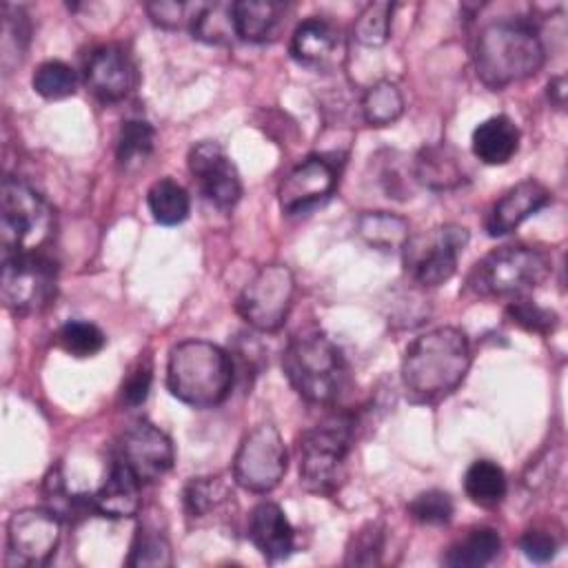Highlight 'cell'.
Instances as JSON below:
<instances>
[{"mask_svg":"<svg viewBox=\"0 0 568 568\" xmlns=\"http://www.w3.org/2000/svg\"><path fill=\"white\" fill-rule=\"evenodd\" d=\"M519 140H521V133L515 120L499 113V115L486 118L475 126L470 146L477 160L490 166H499L513 160V155L519 149Z\"/></svg>","mask_w":568,"mask_h":568,"instance_id":"cell-21","label":"cell"},{"mask_svg":"<svg viewBox=\"0 0 568 568\" xmlns=\"http://www.w3.org/2000/svg\"><path fill=\"white\" fill-rule=\"evenodd\" d=\"M550 268V257L541 248L513 244L486 253L466 282L481 297H524L546 282Z\"/></svg>","mask_w":568,"mask_h":568,"instance_id":"cell-6","label":"cell"},{"mask_svg":"<svg viewBox=\"0 0 568 568\" xmlns=\"http://www.w3.org/2000/svg\"><path fill=\"white\" fill-rule=\"evenodd\" d=\"M295 277L284 264L262 266L237 297L240 317L262 333L277 331L293 306Z\"/></svg>","mask_w":568,"mask_h":568,"instance_id":"cell-10","label":"cell"},{"mask_svg":"<svg viewBox=\"0 0 568 568\" xmlns=\"http://www.w3.org/2000/svg\"><path fill=\"white\" fill-rule=\"evenodd\" d=\"M284 4L271 0H240L233 2L235 36L246 42H268L282 27Z\"/></svg>","mask_w":568,"mask_h":568,"instance_id":"cell-22","label":"cell"},{"mask_svg":"<svg viewBox=\"0 0 568 568\" xmlns=\"http://www.w3.org/2000/svg\"><path fill=\"white\" fill-rule=\"evenodd\" d=\"M359 235L375 248L379 251H395L406 244L408 235V222L399 215L386 213V211H375V213H364L357 222Z\"/></svg>","mask_w":568,"mask_h":568,"instance_id":"cell-29","label":"cell"},{"mask_svg":"<svg viewBox=\"0 0 568 568\" xmlns=\"http://www.w3.org/2000/svg\"><path fill=\"white\" fill-rule=\"evenodd\" d=\"M60 544V517L49 508H22L7 521V566H44Z\"/></svg>","mask_w":568,"mask_h":568,"instance_id":"cell-12","label":"cell"},{"mask_svg":"<svg viewBox=\"0 0 568 568\" xmlns=\"http://www.w3.org/2000/svg\"><path fill=\"white\" fill-rule=\"evenodd\" d=\"M384 552V528L377 521L362 526L348 541L346 564L348 566H375Z\"/></svg>","mask_w":568,"mask_h":568,"instance_id":"cell-38","label":"cell"},{"mask_svg":"<svg viewBox=\"0 0 568 568\" xmlns=\"http://www.w3.org/2000/svg\"><path fill=\"white\" fill-rule=\"evenodd\" d=\"M406 510L419 524L442 526V524H448L453 519L455 504H453V497L446 490L430 488V490H424V493L415 495L408 501Z\"/></svg>","mask_w":568,"mask_h":568,"instance_id":"cell-36","label":"cell"},{"mask_svg":"<svg viewBox=\"0 0 568 568\" xmlns=\"http://www.w3.org/2000/svg\"><path fill=\"white\" fill-rule=\"evenodd\" d=\"M184 513L189 519L202 521L220 513L233 497L229 484L222 477H193L184 486Z\"/></svg>","mask_w":568,"mask_h":568,"instance_id":"cell-26","label":"cell"},{"mask_svg":"<svg viewBox=\"0 0 568 568\" xmlns=\"http://www.w3.org/2000/svg\"><path fill=\"white\" fill-rule=\"evenodd\" d=\"M58 346L71 357H93L104 348V333L93 322L69 320L60 326Z\"/></svg>","mask_w":568,"mask_h":568,"instance_id":"cell-32","label":"cell"},{"mask_svg":"<svg viewBox=\"0 0 568 568\" xmlns=\"http://www.w3.org/2000/svg\"><path fill=\"white\" fill-rule=\"evenodd\" d=\"M248 539L268 561L286 559L295 548V530L284 510L273 501H260L248 515Z\"/></svg>","mask_w":568,"mask_h":568,"instance_id":"cell-19","label":"cell"},{"mask_svg":"<svg viewBox=\"0 0 568 568\" xmlns=\"http://www.w3.org/2000/svg\"><path fill=\"white\" fill-rule=\"evenodd\" d=\"M544 60L541 38L528 20L490 22L475 44V71L488 89H504L535 75Z\"/></svg>","mask_w":568,"mask_h":568,"instance_id":"cell-2","label":"cell"},{"mask_svg":"<svg viewBox=\"0 0 568 568\" xmlns=\"http://www.w3.org/2000/svg\"><path fill=\"white\" fill-rule=\"evenodd\" d=\"M146 204L153 220L162 226H175L189 217L191 200L182 184L171 178H160L149 186Z\"/></svg>","mask_w":568,"mask_h":568,"instance_id":"cell-27","label":"cell"},{"mask_svg":"<svg viewBox=\"0 0 568 568\" xmlns=\"http://www.w3.org/2000/svg\"><path fill=\"white\" fill-rule=\"evenodd\" d=\"M193 38L209 44H229L235 38L233 24V2L197 4L191 22Z\"/></svg>","mask_w":568,"mask_h":568,"instance_id":"cell-30","label":"cell"},{"mask_svg":"<svg viewBox=\"0 0 568 568\" xmlns=\"http://www.w3.org/2000/svg\"><path fill=\"white\" fill-rule=\"evenodd\" d=\"M189 171L202 195L217 209L229 211L242 195V182L229 153L211 140H202L189 151Z\"/></svg>","mask_w":568,"mask_h":568,"instance_id":"cell-13","label":"cell"},{"mask_svg":"<svg viewBox=\"0 0 568 568\" xmlns=\"http://www.w3.org/2000/svg\"><path fill=\"white\" fill-rule=\"evenodd\" d=\"M84 82L102 102L124 100L138 82L135 64L118 44H102L84 62Z\"/></svg>","mask_w":568,"mask_h":568,"instance_id":"cell-16","label":"cell"},{"mask_svg":"<svg viewBox=\"0 0 568 568\" xmlns=\"http://www.w3.org/2000/svg\"><path fill=\"white\" fill-rule=\"evenodd\" d=\"M506 315L513 324L521 326L524 331L539 333V335L552 333L557 328V322H559L555 311H550L546 306H539L528 297H513L510 304L506 306Z\"/></svg>","mask_w":568,"mask_h":568,"instance_id":"cell-37","label":"cell"},{"mask_svg":"<svg viewBox=\"0 0 568 568\" xmlns=\"http://www.w3.org/2000/svg\"><path fill=\"white\" fill-rule=\"evenodd\" d=\"M235 368L231 355L206 339L175 344L166 362V386L175 399L193 408L222 404L233 386Z\"/></svg>","mask_w":568,"mask_h":568,"instance_id":"cell-3","label":"cell"},{"mask_svg":"<svg viewBox=\"0 0 568 568\" xmlns=\"http://www.w3.org/2000/svg\"><path fill=\"white\" fill-rule=\"evenodd\" d=\"M362 113L371 126H388L404 113V98L395 82L379 80L362 98Z\"/></svg>","mask_w":568,"mask_h":568,"instance_id":"cell-31","label":"cell"},{"mask_svg":"<svg viewBox=\"0 0 568 568\" xmlns=\"http://www.w3.org/2000/svg\"><path fill=\"white\" fill-rule=\"evenodd\" d=\"M355 422L339 413L322 419L300 435V484L317 495H333L344 477L353 448Z\"/></svg>","mask_w":568,"mask_h":568,"instance_id":"cell-5","label":"cell"},{"mask_svg":"<svg viewBox=\"0 0 568 568\" xmlns=\"http://www.w3.org/2000/svg\"><path fill=\"white\" fill-rule=\"evenodd\" d=\"M548 100H550L557 109L564 106V102H566V80H564V75H557V78H552V80L548 82Z\"/></svg>","mask_w":568,"mask_h":568,"instance_id":"cell-42","label":"cell"},{"mask_svg":"<svg viewBox=\"0 0 568 568\" xmlns=\"http://www.w3.org/2000/svg\"><path fill=\"white\" fill-rule=\"evenodd\" d=\"M413 175L419 184H424L428 189H435V191L455 189L466 180L464 169H462L455 151L446 144L424 146L415 155Z\"/></svg>","mask_w":568,"mask_h":568,"instance_id":"cell-23","label":"cell"},{"mask_svg":"<svg viewBox=\"0 0 568 568\" xmlns=\"http://www.w3.org/2000/svg\"><path fill=\"white\" fill-rule=\"evenodd\" d=\"M501 550V537L490 526H477L457 539L444 555V564L450 568H479L490 564Z\"/></svg>","mask_w":568,"mask_h":568,"instance_id":"cell-24","label":"cell"},{"mask_svg":"<svg viewBox=\"0 0 568 568\" xmlns=\"http://www.w3.org/2000/svg\"><path fill=\"white\" fill-rule=\"evenodd\" d=\"M519 548H521V552H524L530 561H535V564H546V561H550V559L557 555L559 544H557V539H555L552 532L541 530V528H530V530H526V532L521 535Z\"/></svg>","mask_w":568,"mask_h":568,"instance_id":"cell-41","label":"cell"},{"mask_svg":"<svg viewBox=\"0 0 568 568\" xmlns=\"http://www.w3.org/2000/svg\"><path fill=\"white\" fill-rule=\"evenodd\" d=\"M346 53L344 38L328 20L308 18L297 24L291 38V55L313 71H331L342 64Z\"/></svg>","mask_w":568,"mask_h":568,"instance_id":"cell-17","label":"cell"},{"mask_svg":"<svg viewBox=\"0 0 568 568\" xmlns=\"http://www.w3.org/2000/svg\"><path fill=\"white\" fill-rule=\"evenodd\" d=\"M288 453L273 424H260L240 442L233 457V479L248 493H268L284 477Z\"/></svg>","mask_w":568,"mask_h":568,"instance_id":"cell-11","label":"cell"},{"mask_svg":"<svg viewBox=\"0 0 568 568\" xmlns=\"http://www.w3.org/2000/svg\"><path fill=\"white\" fill-rule=\"evenodd\" d=\"M118 457L142 484H153L171 470L175 453L166 433L142 419L122 433Z\"/></svg>","mask_w":568,"mask_h":568,"instance_id":"cell-14","label":"cell"},{"mask_svg":"<svg viewBox=\"0 0 568 568\" xmlns=\"http://www.w3.org/2000/svg\"><path fill=\"white\" fill-rule=\"evenodd\" d=\"M390 16L393 4L390 2H371L366 4L353 24V36L364 47H379L388 40L390 31Z\"/></svg>","mask_w":568,"mask_h":568,"instance_id":"cell-34","label":"cell"},{"mask_svg":"<svg viewBox=\"0 0 568 568\" xmlns=\"http://www.w3.org/2000/svg\"><path fill=\"white\" fill-rule=\"evenodd\" d=\"M195 11H197V4L191 7L186 2H171V0H158L146 4L149 18L164 29H180V27L191 29Z\"/></svg>","mask_w":568,"mask_h":568,"instance_id":"cell-39","label":"cell"},{"mask_svg":"<svg viewBox=\"0 0 568 568\" xmlns=\"http://www.w3.org/2000/svg\"><path fill=\"white\" fill-rule=\"evenodd\" d=\"M53 209L24 182L7 175L0 189L2 255L42 253L53 237Z\"/></svg>","mask_w":568,"mask_h":568,"instance_id":"cell-7","label":"cell"},{"mask_svg":"<svg viewBox=\"0 0 568 568\" xmlns=\"http://www.w3.org/2000/svg\"><path fill=\"white\" fill-rule=\"evenodd\" d=\"M337 184V166L324 155H308L295 164L277 189L280 209L286 215L306 213L324 202Z\"/></svg>","mask_w":568,"mask_h":568,"instance_id":"cell-15","label":"cell"},{"mask_svg":"<svg viewBox=\"0 0 568 568\" xmlns=\"http://www.w3.org/2000/svg\"><path fill=\"white\" fill-rule=\"evenodd\" d=\"M140 486L142 481L133 475V470L120 457H115L111 462L104 484L98 488L95 495H91L93 510L111 519L135 517L142 504Z\"/></svg>","mask_w":568,"mask_h":568,"instance_id":"cell-20","label":"cell"},{"mask_svg":"<svg viewBox=\"0 0 568 568\" xmlns=\"http://www.w3.org/2000/svg\"><path fill=\"white\" fill-rule=\"evenodd\" d=\"M55 264L44 253L2 255L0 293L4 306L16 315L38 313L55 295Z\"/></svg>","mask_w":568,"mask_h":568,"instance_id":"cell-9","label":"cell"},{"mask_svg":"<svg viewBox=\"0 0 568 568\" xmlns=\"http://www.w3.org/2000/svg\"><path fill=\"white\" fill-rule=\"evenodd\" d=\"M171 546L166 541V537L160 530H149V528H140L131 550H129V566L135 568H144V566H153V568H164L171 566Z\"/></svg>","mask_w":568,"mask_h":568,"instance_id":"cell-35","label":"cell"},{"mask_svg":"<svg viewBox=\"0 0 568 568\" xmlns=\"http://www.w3.org/2000/svg\"><path fill=\"white\" fill-rule=\"evenodd\" d=\"M282 371L293 390L315 406L333 404L348 382L342 351L322 331L293 335L282 353Z\"/></svg>","mask_w":568,"mask_h":568,"instance_id":"cell-4","label":"cell"},{"mask_svg":"<svg viewBox=\"0 0 568 568\" xmlns=\"http://www.w3.org/2000/svg\"><path fill=\"white\" fill-rule=\"evenodd\" d=\"M155 146V129L142 120H124L115 140V160L122 169H133L146 162Z\"/></svg>","mask_w":568,"mask_h":568,"instance_id":"cell-28","label":"cell"},{"mask_svg":"<svg viewBox=\"0 0 568 568\" xmlns=\"http://www.w3.org/2000/svg\"><path fill=\"white\" fill-rule=\"evenodd\" d=\"M466 244L468 231L459 224H442L424 235L408 237L402 246L406 271L419 286H439L455 275Z\"/></svg>","mask_w":568,"mask_h":568,"instance_id":"cell-8","label":"cell"},{"mask_svg":"<svg viewBox=\"0 0 568 568\" xmlns=\"http://www.w3.org/2000/svg\"><path fill=\"white\" fill-rule=\"evenodd\" d=\"M31 84H33L36 93L42 95L44 100H62V98H69L75 93L78 75L67 62L47 60L36 69Z\"/></svg>","mask_w":568,"mask_h":568,"instance_id":"cell-33","label":"cell"},{"mask_svg":"<svg viewBox=\"0 0 568 568\" xmlns=\"http://www.w3.org/2000/svg\"><path fill=\"white\" fill-rule=\"evenodd\" d=\"M552 193L537 180H524L510 186L488 211L486 231L493 237L513 233L524 220L548 206Z\"/></svg>","mask_w":568,"mask_h":568,"instance_id":"cell-18","label":"cell"},{"mask_svg":"<svg viewBox=\"0 0 568 568\" xmlns=\"http://www.w3.org/2000/svg\"><path fill=\"white\" fill-rule=\"evenodd\" d=\"M470 368V344L464 331L437 326L417 335L402 357V386L410 402L435 404L450 395Z\"/></svg>","mask_w":568,"mask_h":568,"instance_id":"cell-1","label":"cell"},{"mask_svg":"<svg viewBox=\"0 0 568 568\" xmlns=\"http://www.w3.org/2000/svg\"><path fill=\"white\" fill-rule=\"evenodd\" d=\"M464 490L473 504L481 508H493L506 497V473L499 464L490 459H475L464 473Z\"/></svg>","mask_w":568,"mask_h":568,"instance_id":"cell-25","label":"cell"},{"mask_svg":"<svg viewBox=\"0 0 568 568\" xmlns=\"http://www.w3.org/2000/svg\"><path fill=\"white\" fill-rule=\"evenodd\" d=\"M151 379H153V366H151V359L144 357L135 364V368L126 375L122 384V404L129 408L144 404L151 390Z\"/></svg>","mask_w":568,"mask_h":568,"instance_id":"cell-40","label":"cell"}]
</instances>
